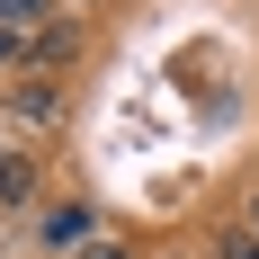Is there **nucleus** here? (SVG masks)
I'll return each mask as SVG.
<instances>
[{
	"mask_svg": "<svg viewBox=\"0 0 259 259\" xmlns=\"http://www.w3.org/2000/svg\"><path fill=\"white\" fill-rule=\"evenodd\" d=\"M0 27L9 36H36V27H54V0H0Z\"/></svg>",
	"mask_w": 259,
	"mask_h": 259,
	"instance_id": "3",
	"label": "nucleus"
},
{
	"mask_svg": "<svg viewBox=\"0 0 259 259\" xmlns=\"http://www.w3.org/2000/svg\"><path fill=\"white\" fill-rule=\"evenodd\" d=\"M27 63H72V27H36L27 36Z\"/></svg>",
	"mask_w": 259,
	"mask_h": 259,
	"instance_id": "4",
	"label": "nucleus"
},
{
	"mask_svg": "<svg viewBox=\"0 0 259 259\" xmlns=\"http://www.w3.org/2000/svg\"><path fill=\"white\" fill-rule=\"evenodd\" d=\"M36 197V161L27 152H0V206H27Z\"/></svg>",
	"mask_w": 259,
	"mask_h": 259,
	"instance_id": "2",
	"label": "nucleus"
},
{
	"mask_svg": "<svg viewBox=\"0 0 259 259\" xmlns=\"http://www.w3.org/2000/svg\"><path fill=\"white\" fill-rule=\"evenodd\" d=\"M250 224H259V206H250Z\"/></svg>",
	"mask_w": 259,
	"mask_h": 259,
	"instance_id": "8",
	"label": "nucleus"
},
{
	"mask_svg": "<svg viewBox=\"0 0 259 259\" xmlns=\"http://www.w3.org/2000/svg\"><path fill=\"white\" fill-rule=\"evenodd\" d=\"M224 259H259V233H233V241H224Z\"/></svg>",
	"mask_w": 259,
	"mask_h": 259,
	"instance_id": "7",
	"label": "nucleus"
},
{
	"mask_svg": "<svg viewBox=\"0 0 259 259\" xmlns=\"http://www.w3.org/2000/svg\"><path fill=\"white\" fill-rule=\"evenodd\" d=\"M45 241H54V250H80V241H99V214L80 206V197H72V206H54V214H45Z\"/></svg>",
	"mask_w": 259,
	"mask_h": 259,
	"instance_id": "1",
	"label": "nucleus"
},
{
	"mask_svg": "<svg viewBox=\"0 0 259 259\" xmlns=\"http://www.w3.org/2000/svg\"><path fill=\"white\" fill-rule=\"evenodd\" d=\"M18 116H27V125H45V116H54V90H45V80H27V90H18Z\"/></svg>",
	"mask_w": 259,
	"mask_h": 259,
	"instance_id": "5",
	"label": "nucleus"
},
{
	"mask_svg": "<svg viewBox=\"0 0 259 259\" xmlns=\"http://www.w3.org/2000/svg\"><path fill=\"white\" fill-rule=\"evenodd\" d=\"M72 259H134V250H125V241H107V233H99V241H80Z\"/></svg>",
	"mask_w": 259,
	"mask_h": 259,
	"instance_id": "6",
	"label": "nucleus"
}]
</instances>
